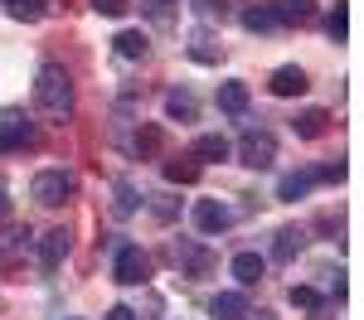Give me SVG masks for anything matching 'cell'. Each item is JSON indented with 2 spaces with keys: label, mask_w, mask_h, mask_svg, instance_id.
Listing matches in <instances>:
<instances>
[{
  "label": "cell",
  "mask_w": 364,
  "mask_h": 320,
  "mask_svg": "<svg viewBox=\"0 0 364 320\" xmlns=\"http://www.w3.org/2000/svg\"><path fill=\"white\" fill-rule=\"evenodd\" d=\"M306 248V228H296V224H287V228L277 233V243H272V258L277 262H291L296 253Z\"/></svg>",
  "instance_id": "9a60e30c"
},
{
  "label": "cell",
  "mask_w": 364,
  "mask_h": 320,
  "mask_svg": "<svg viewBox=\"0 0 364 320\" xmlns=\"http://www.w3.org/2000/svg\"><path fill=\"white\" fill-rule=\"evenodd\" d=\"M248 102H252V92H248V83H219V112H228V116H243L248 112Z\"/></svg>",
  "instance_id": "4fadbf2b"
},
{
  "label": "cell",
  "mask_w": 364,
  "mask_h": 320,
  "mask_svg": "<svg viewBox=\"0 0 364 320\" xmlns=\"http://www.w3.org/2000/svg\"><path fill=\"white\" fill-rule=\"evenodd\" d=\"M170 262H175V267H180V277H190V282L209 277V272L219 267V258H214L204 243H195V238H180V243H170Z\"/></svg>",
  "instance_id": "7a4b0ae2"
},
{
  "label": "cell",
  "mask_w": 364,
  "mask_h": 320,
  "mask_svg": "<svg viewBox=\"0 0 364 320\" xmlns=\"http://www.w3.org/2000/svg\"><path fill=\"white\" fill-rule=\"evenodd\" d=\"M92 10L107 15V20H117V15H127V0H92Z\"/></svg>",
  "instance_id": "1f68e13d"
},
{
  "label": "cell",
  "mask_w": 364,
  "mask_h": 320,
  "mask_svg": "<svg viewBox=\"0 0 364 320\" xmlns=\"http://www.w3.org/2000/svg\"><path fill=\"white\" fill-rule=\"evenodd\" d=\"M146 15L151 20H170L175 15V0H146Z\"/></svg>",
  "instance_id": "4dcf8cb0"
},
{
  "label": "cell",
  "mask_w": 364,
  "mask_h": 320,
  "mask_svg": "<svg viewBox=\"0 0 364 320\" xmlns=\"http://www.w3.org/2000/svg\"><path fill=\"white\" fill-rule=\"evenodd\" d=\"M151 209H156V219H166V224L175 219V214H180V204L170 199V194H156V199H151Z\"/></svg>",
  "instance_id": "f1b7e54d"
},
{
  "label": "cell",
  "mask_w": 364,
  "mask_h": 320,
  "mask_svg": "<svg viewBox=\"0 0 364 320\" xmlns=\"http://www.w3.org/2000/svg\"><path fill=\"white\" fill-rule=\"evenodd\" d=\"M311 320H331V311H316V316H311Z\"/></svg>",
  "instance_id": "e575fe53"
},
{
  "label": "cell",
  "mask_w": 364,
  "mask_h": 320,
  "mask_svg": "<svg viewBox=\"0 0 364 320\" xmlns=\"http://www.w3.org/2000/svg\"><path fill=\"white\" fill-rule=\"evenodd\" d=\"M262 272H267V258H257V253H238V258H233V277H238V287H257Z\"/></svg>",
  "instance_id": "2e32d148"
},
{
  "label": "cell",
  "mask_w": 364,
  "mask_h": 320,
  "mask_svg": "<svg viewBox=\"0 0 364 320\" xmlns=\"http://www.w3.org/2000/svg\"><path fill=\"white\" fill-rule=\"evenodd\" d=\"M39 141V131H34V121L25 116H5L0 121V150H25V145Z\"/></svg>",
  "instance_id": "52a82bcc"
},
{
  "label": "cell",
  "mask_w": 364,
  "mask_h": 320,
  "mask_svg": "<svg viewBox=\"0 0 364 320\" xmlns=\"http://www.w3.org/2000/svg\"><path fill=\"white\" fill-rule=\"evenodd\" d=\"M272 15H277V25H311L316 20V0H277L272 5Z\"/></svg>",
  "instance_id": "8fae6325"
},
{
  "label": "cell",
  "mask_w": 364,
  "mask_h": 320,
  "mask_svg": "<svg viewBox=\"0 0 364 320\" xmlns=\"http://www.w3.org/2000/svg\"><path fill=\"white\" fill-rule=\"evenodd\" d=\"M161 141H166V136H161V126H151V121H146V126L136 131V141H132V150H136L141 160H151V155L161 150Z\"/></svg>",
  "instance_id": "7402d4cb"
},
{
  "label": "cell",
  "mask_w": 364,
  "mask_h": 320,
  "mask_svg": "<svg viewBox=\"0 0 364 320\" xmlns=\"http://www.w3.org/2000/svg\"><path fill=\"white\" fill-rule=\"evenodd\" d=\"M209 316L214 320H243L248 316V296H243V291H219V296L209 301Z\"/></svg>",
  "instance_id": "7c38bea8"
},
{
  "label": "cell",
  "mask_w": 364,
  "mask_h": 320,
  "mask_svg": "<svg viewBox=\"0 0 364 320\" xmlns=\"http://www.w3.org/2000/svg\"><path fill=\"white\" fill-rule=\"evenodd\" d=\"M34 107L44 116H54V121H68L73 116V83H68V73L58 63H44L39 68V78H34Z\"/></svg>",
  "instance_id": "6da1fadb"
},
{
  "label": "cell",
  "mask_w": 364,
  "mask_h": 320,
  "mask_svg": "<svg viewBox=\"0 0 364 320\" xmlns=\"http://www.w3.org/2000/svg\"><path fill=\"white\" fill-rule=\"evenodd\" d=\"M238 160H243L248 170H272V160H277V136H272V131H248V136L238 141Z\"/></svg>",
  "instance_id": "3957f363"
},
{
  "label": "cell",
  "mask_w": 364,
  "mask_h": 320,
  "mask_svg": "<svg viewBox=\"0 0 364 320\" xmlns=\"http://www.w3.org/2000/svg\"><path fill=\"white\" fill-rule=\"evenodd\" d=\"M117 219H127V214H136V189L127 184V180H117V204H112Z\"/></svg>",
  "instance_id": "4316f807"
},
{
  "label": "cell",
  "mask_w": 364,
  "mask_h": 320,
  "mask_svg": "<svg viewBox=\"0 0 364 320\" xmlns=\"http://www.w3.org/2000/svg\"><path fill=\"white\" fill-rule=\"evenodd\" d=\"M112 277L122 287H141L146 277H151V258L141 253L136 243H127V248H117V262H112Z\"/></svg>",
  "instance_id": "5b68a950"
},
{
  "label": "cell",
  "mask_w": 364,
  "mask_h": 320,
  "mask_svg": "<svg viewBox=\"0 0 364 320\" xmlns=\"http://www.w3.org/2000/svg\"><path fill=\"white\" fill-rule=\"evenodd\" d=\"M166 180H170V184H195L199 165H195V160H166Z\"/></svg>",
  "instance_id": "cb8c5ba5"
},
{
  "label": "cell",
  "mask_w": 364,
  "mask_h": 320,
  "mask_svg": "<svg viewBox=\"0 0 364 320\" xmlns=\"http://www.w3.org/2000/svg\"><path fill=\"white\" fill-rule=\"evenodd\" d=\"M326 34H331V44H345L350 39V5L336 0V10L326 15Z\"/></svg>",
  "instance_id": "44dd1931"
},
{
  "label": "cell",
  "mask_w": 364,
  "mask_h": 320,
  "mask_svg": "<svg viewBox=\"0 0 364 320\" xmlns=\"http://www.w3.org/2000/svg\"><path fill=\"white\" fill-rule=\"evenodd\" d=\"M243 29H252V34H272L277 25V15H272V5H243Z\"/></svg>",
  "instance_id": "e0dca14e"
},
{
  "label": "cell",
  "mask_w": 364,
  "mask_h": 320,
  "mask_svg": "<svg viewBox=\"0 0 364 320\" xmlns=\"http://www.w3.org/2000/svg\"><path fill=\"white\" fill-rule=\"evenodd\" d=\"M267 87H272V97H301L311 83H306V73H301L296 63H282L277 73L267 78Z\"/></svg>",
  "instance_id": "9c48e42d"
},
{
  "label": "cell",
  "mask_w": 364,
  "mask_h": 320,
  "mask_svg": "<svg viewBox=\"0 0 364 320\" xmlns=\"http://www.w3.org/2000/svg\"><path fill=\"white\" fill-rule=\"evenodd\" d=\"M316 180H326V184H340V180H345V160H331V165H321V170H316Z\"/></svg>",
  "instance_id": "f546056e"
},
{
  "label": "cell",
  "mask_w": 364,
  "mask_h": 320,
  "mask_svg": "<svg viewBox=\"0 0 364 320\" xmlns=\"http://www.w3.org/2000/svg\"><path fill=\"white\" fill-rule=\"evenodd\" d=\"M287 296H291V306H301V311H321V306H326V296L316 287H291Z\"/></svg>",
  "instance_id": "484cf974"
},
{
  "label": "cell",
  "mask_w": 364,
  "mask_h": 320,
  "mask_svg": "<svg viewBox=\"0 0 364 320\" xmlns=\"http://www.w3.org/2000/svg\"><path fill=\"white\" fill-rule=\"evenodd\" d=\"M0 5H5V10H10L15 20H29V25H34V20L44 15V0H0Z\"/></svg>",
  "instance_id": "d4e9b609"
},
{
  "label": "cell",
  "mask_w": 364,
  "mask_h": 320,
  "mask_svg": "<svg viewBox=\"0 0 364 320\" xmlns=\"http://www.w3.org/2000/svg\"><path fill=\"white\" fill-rule=\"evenodd\" d=\"M29 194H34V204H44V209H58V204L73 194V175L39 170V175H34V184H29Z\"/></svg>",
  "instance_id": "277c9868"
},
{
  "label": "cell",
  "mask_w": 364,
  "mask_h": 320,
  "mask_svg": "<svg viewBox=\"0 0 364 320\" xmlns=\"http://www.w3.org/2000/svg\"><path fill=\"white\" fill-rule=\"evenodd\" d=\"M63 258H68V228H49L39 238V267L44 272H58Z\"/></svg>",
  "instance_id": "ba28073f"
},
{
  "label": "cell",
  "mask_w": 364,
  "mask_h": 320,
  "mask_svg": "<svg viewBox=\"0 0 364 320\" xmlns=\"http://www.w3.org/2000/svg\"><path fill=\"white\" fill-rule=\"evenodd\" d=\"M204 20H224V10H228V0H190Z\"/></svg>",
  "instance_id": "83f0119b"
},
{
  "label": "cell",
  "mask_w": 364,
  "mask_h": 320,
  "mask_svg": "<svg viewBox=\"0 0 364 320\" xmlns=\"http://www.w3.org/2000/svg\"><path fill=\"white\" fill-rule=\"evenodd\" d=\"M228 224H233V209H228V204H219V199H199L195 204V228L199 233L214 238V233H224Z\"/></svg>",
  "instance_id": "8992f818"
},
{
  "label": "cell",
  "mask_w": 364,
  "mask_h": 320,
  "mask_svg": "<svg viewBox=\"0 0 364 320\" xmlns=\"http://www.w3.org/2000/svg\"><path fill=\"white\" fill-rule=\"evenodd\" d=\"M326 126H331V112H326V107H306V112L291 121V131H296L301 141H316V136H326Z\"/></svg>",
  "instance_id": "5bb4252c"
},
{
  "label": "cell",
  "mask_w": 364,
  "mask_h": 320,
  "mask_svg": "<svg viewBox=\"0 0 364 320\" xmlns=\"http://www.w3.org/2000/svg\"><path fill=\"white\" fill-rule=\"evenodd\" d=\"M195 112H199V102L190 97V92H180V87L166 92V116L170 121H195Z\"/></svg>",
  "instance_id": "d6986e66"
},
{
  "label": "cell",
  "mask_w": 364,
  "mask_h": 320,
  "mask_svg": "<svg viewBox=\"0 0 364 320\" xmlns=\"http://www.w3.org/2000/svg\"><path fill=\"white\" fill-rule=\"evenodd\" d=\"M112 44H117V54H122V58H146V49H151V39H146L141 29H122Z\"/></svg>",
  "instance_id": "ffe728a7"
},
{
  "label": "cell",
  "mask_w": 364,
  "mask_h": 320,
  "mask_svg": "<svg viewBox=\"0 0 364 320\" xmlns=\"http://www.w3.org/2000/svg\"><path fill=\"white\" fill-rule=\"evenodd\" d=\"M195 155H199V160H228V141L219 136V131H209V136H199V141H195Z\"/></svg>",
  "instance_id": "603a6c76"
},
{
  "label": "cell",
  "mask_w": 364,
  "mask_h": 320,
  "mask_svg": "<svg viewBox=\"0 0 364 320\" xmlns=\"http://www.w3.org/2000/svg\"><path fill=\"white\" fill-rule=\"evenodd\" d=\"M311 184H316V170H296V175H287V180L277 184V199H306Z\"/></svg>",
  "instance_id": "ac0fdd59"
},
{
  "label": "cell",
  "mask_w": 364,
  "mask_h": 320,
  "mask_svg": "<svg viewBox=\"0 0 364 320\" xmlns=\"http://www.w3.org/2000/svg\"><path fill=\"white\" fill-rule=\"evenodd\" d=\"M248 316H252V320H272V316H267V311H248Z\"/></svg>",
  "instance_id": "836d02e7"
},
{
  "label": "cell",
  "mask_w": 364,
  "mask_h": 320,
  "mask_svg": "<svg viewBox=\"0 0 364 320\" xmlns=\"http://www.w3.org/2000/svg\"><path fill=\"white\" fill-rule=\"evenodd\" d=\"M102 320H136V311H132V306H112Z\"/></svg>",
  "instance_id": "d6a6232c"
},
{
  "label": "cell",
  "mask_w": 364,
  "mask_h": 320,
  "mask_svg": "<svg viewBox=\"0 0 364 320\" xmlns=\"http://www.w3.org/2000/svg\"><path fill=\"white\" fill-rule=\"evenodd\" d=\"M190 58H195V63H219V58H224V39H219L214 29H195V34H190Z\"/></svg>",
  "instance_id": "30bf717a"
}]
</instances>
